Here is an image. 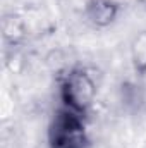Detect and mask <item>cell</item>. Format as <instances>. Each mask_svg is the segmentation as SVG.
<instances>
[{
	"instance_id": "obj_1",
	"label": "cell",
	"mask_w": 146,
	"mask_h": 148,
	"mask_svg": "<svg viewBox=\"0 0 146 148\" xmlns=\"http://www.w3.org/2000/svg\"><path fill=\"white\" fill-rule=\"evenodd\" d=\"M62 107L84 115L96 100V83L84 67H72L60 77Z\"/></svg>"
},
{
	"instance_id": "obj_2",
	"label": "cell",
	"mask_w": 146,
	"mask_h": 148,
	"mask_svg": "<svg viewBox=\"0 0 146 148\" xmlns=\"http://www.w3.org/2000/svg\"><path fill=\"white\" fill-rule=\"evenodd\" d=\"M50 148H88L89 136L84 124V115L62 107L55 114L48 129Z\"/></svg>"
},
{
	"instance_id": "obj_3",
	"label": "cell",
	"mask_w": 146,
	"mask_h": 148,
	"mask_svg": "<svg viewBox=\"0 0 146 148\" xmlns=\"http://www.w3.org/2000/svg\"><path fill=\"white\" fill-rule=\"evenodd\" d=\"M84 16L95 28H107L119 16V3L115 0H89Z\"/></svg>"
},
{
	"instance_id": "obj_4",
	"label": "cell",
	"mask_w": 146,
	"mask_h": 148,
	"mask_svg": "<svg viewBox=\"0 0 146 148\" xmlns=\"http://www.w3.org/2000/svg\"><path fill=\"white\" fill-rule=\"evenodd\" d=\"M131 62L139 76L146 74V29L139 31L131 41Z\"/></svg>"
}]
</instances>
